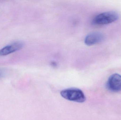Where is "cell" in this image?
<instances>
[{"mask_svg":"<svg viewBox=\"0 0 121 120\" xmlns=\"http://www.w3.org/2000/svg\"><path fill=\"white\" fill-rule=\"evenodd\" d=\"M60 95L68 101L78 103H83L86 101V97L82 91L79 89L71 88L61 91Z\"/></svg>","mask_w":121,"mask_h":120,"instance_id":"1","label":"cell"},{"mask_svg":"<svg viewBox=\"0 0 121 120\" xmlns=\"http://www.w3.org/2000/svg\"><path fill=\"white\" fill-rule=\"evenodd\" d=\"M119 17L118 14L114 11H108L99 14L94 20L95 24L100 25L108 24L116 21Z\"/></svg>","mask_w":121,"mask_h":120,"instance_id":"2","label":"cell"},{"mask_svg":"<svg viewBox=\"0 0 121 120\" xmlns=\"http://www.w3.org/2000/svg\"><path fill=\"white\" fill-rule=\"evenodd\" d=\"M106 87L112 92L121 91V75L116 73L112 75L108 79Z\"/></svg>","mask_w":121,"mask_h":120,"instance_id":"3","label":"cell"},{"mask_svg":"<svg viewBox=\"0 0 121 120\" xmlns=\"http://www.w3.org/2000/svg\"><path fill=\"white\" fill-rule=\"evenodd\" d=\"M104 39L103 34L99 32H92L85 37V43L87 46H92L102 42Z\"/></svg>","mask_w":121,"mask_h":120,"instance_id":"4","label":"cell"},{"mask_svg":"<svg viewBox=\"0 0 121 120\" xmlns=\"http://www.w3.org/2000/svg\"><path fill=\"white\" fill-rule=\"evenodd\" d=\"M24 46L22 42L17 41L6 46L0 50V56H5L20 50Z\"/></svg>","mask_w":121,"mask_h":120,"instance_id":"5","label":"cell"},{"mask_svg":"<svg viewBox=\"0 0 121 120\" xmlns=\"http://www.w3.org/2000/svg\"><path fill=\"white\" fill-rule=\"evenodd\" d=\"M4 73L2 71H0V78L2 77H3V75Z\"/></svg>","mask_w":121,"mask_h":120,"instance_id":"6","label":"cell"}]
</instances>
